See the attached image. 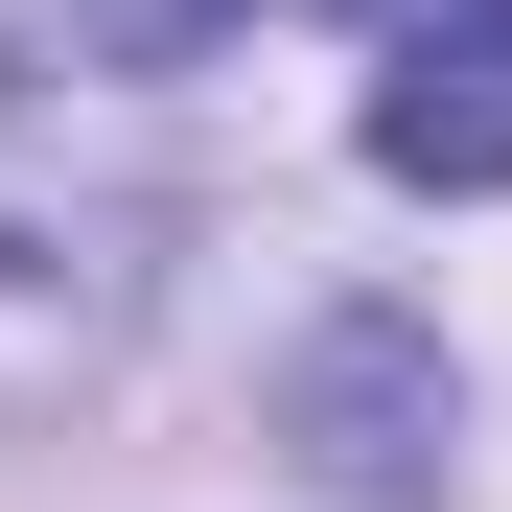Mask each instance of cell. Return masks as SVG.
<instances>
[{
    "label": "cell",
    "mask_w": 512,
    "mask_h": 512,
    "mask_svg": "<svg viewBox=\"0 0 512 512\" xmlns=\"http://www.w3.org/2000/svg\"><path fill=\"white\" fill-rule=\"evenodd\" d=\"M140 280H163V117H140V70L94 47V0L0 24V419L117 373Z\"/></svg>",
    "instance_id": "obj_1"
},
{
    "label": "cell",
    "mask_w": 512,
    "mask_h": 512,
    "mask_svg": "<svg viewBox=\"0 0 512 512\" xmlns=\"http://www.w3.org/2000/svg\"><path fill=\"white\" fill-rule=\"evenodd\" d=\"M443 326H396V303H350V326H303V373H280V443L326 466V489H443Z\"/></svg>",
    "instance_id": "obj_2"
},
{
    "label": "cell",
    "mask_w": 512,
    "mask_h": 512,
    "mask_svg": "<svg viewBox=\"0 0 512 512\" xmlns=\"http://www.w3.org/2000/svg\"><path fill=\"white\" fill-rule=\"evenodd\" d=\"M373 163H396V187H512V0L396 24V70H373Z\"/></svg>",
    "instance_id": "obj_3"
}]
</instances>
